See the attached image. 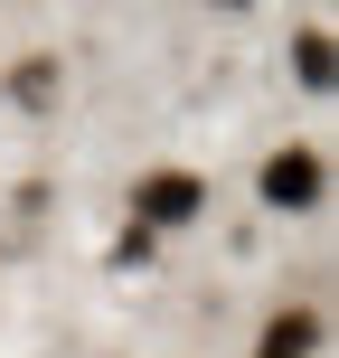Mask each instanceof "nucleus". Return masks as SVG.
Here are the masks:
<instances>
[{
    "instance_id": "nucleus-1",
    "label": "nucleus",
    "mask_w": 339,
    "mask_h": 358,
    "mask_svg": "<svg viewBox=\"0 0 339 358\" xmlns=\"http://www.w3.org/2000/svg\"><path fill=\"white\" fill-rule=\"evenodd\" d=\"M132 217H142V227H189V217H208V179L198 170H151L142 189H132Z\"/></svg>"
},
{
    "instance_id": "nucleus-2",
    "label": "nucleus",
    "mask_w": 339,
    "mask_h": 358,
    "mask_svg": "<svg viewBox=\"0 0 339 358\" xmlns=\"http://www.w3.org/2000/svg\"><path fill=\"white\" fill-rule=\"evenodd\" d=\"M254 189H264V208H311V198L330 189V170H321V151H311V142H292V151H273V161H264Z\"/></svg>"
},
{
    "instance_id": "nucleus-3",
    "label": "nucleus",
    "mask_w": 339,
    "mask_h": 358,
    "mask_svg": "<svg viewBox=\"0 0 339 358\" xmlns=\"http://www.w3.org/2000/svg\"><path fill=\"white\" fill-rule=\"evenodd\" d=\"M321 349V311H273V330L254 340V358H311Z\"/></svg>"
},
{
    "instance_id": "nucleus-4",
    "label": "nucleus",
    "mask_w": 339,
    "mask_h": 358,
    "mask_svg": "<svg viewBox=\"0 0 339 358\" xmlns=\"http://www.w3.org/2000/svg\"><path fill=\"white\" fill-rule=\"evenodd\" d=\"M292 66H302V85L321 94L330 85V29H302V38H292Z\"/></svg>"
},
{
    "instance_id": "nucleus-5",
    "label": "nucleus",
    "mask_w": 339,
    "mask_h": 358,
    "mask_svg": "<svg viewBox=\"0 0 339 358\" xmlns=\"http://www.w3.org/2000/svg\"><path fill=\"white\" fill-rule=\"evenodd\" d=\"M10 85H19V104H48V94H57V57H29Z\"/></svg>"
},
{
    "instance_id": "nucleus-6",
    "label": "nucleus",
    "mask_w": 339,
    "mask_h": 358,
    "mask_svg": "<svg viewBox=\"0 0 339 358\" xmlns=\"http://www.w3.org/2000/svg\"><path fill=\"white\" fill-rule=\"evenodd\" d=\"M226 10H245V0H226Z\"/></svg>"
}]
</instances>
